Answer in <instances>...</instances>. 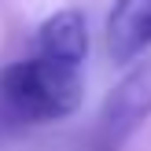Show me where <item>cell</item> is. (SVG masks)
<instances>
[{
  "mask_svg": "<svg viewBox=\"0 0 151 151\" xmlns=\"http://www.w3.org/2000/svg\"><path fill=\"white\" fill-rule=\"evenodd\" d=\"M85 78L81 63L55 59L37 52L33 59H19L0 70V100L22 122H52L78 111Z\"/></svg>",
  "mask_w": 151,
  "mask_h": 151,
  "instance_id": "6da1fadb",
  "label": "cell"
},
{
  "mask_svg": "<svg viewBox=\"0 0 151 151\" xmlns=\"http://www.w3.org/2000/svg\"><path fill=\"white\" fill-rule=\"evenodd\" d=\"M151 118V59L133 66L103 100L92 129L96 151H122L125 140Z\"/></svg>",
  "mask_w": 151,
  "mask_h": 151,
  "instance_id": "7a4b0ae2",
  "label": "cell"
},
{
  "mask_svg": "<svg viewBox=\"0 0 151 151\" xmlns=\"http://www.w3.org/2000/svg\"><path fill=\"white\" fill-rule=\"evenodd\" d=\"M151 48V0H114L107 15V55L129 66Z\"/></svg>",
  "mask_w": 151,
  "mask_h": 151,
  "instance_id": "3957f363",
  "label": "cell"
},
{
  "mask_svg": "<svg viewBox=\"0 0 151 151\" xmlns=\"http://www.w3.org/2000/svg\"><path fill=\"white\" fill-rule=\"evenodd\" d=\"M37 52L55 59H70V63H85L88 55V22L81 7H63V11L48 15L37 29Z\"/></svg>",
  "mask_w": 151,
  "mask_h": 151,
  "instance_id": "277c9868",
  "label": "cell"
}]
</instances>
